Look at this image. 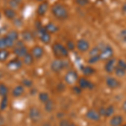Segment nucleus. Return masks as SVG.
Returning a JSON list of instances; mask_svg holds the SVG:
<instances>
[{
  "label": "nucleus",
  "instance_id": "30",
  "mask_svg": "<svg viewBox=\"0 0 126 126\" xmlns=\"http://www.w3.org/2000/svg\"><path fill=\"white\" fill-rule=\"evenodd\" d=\"M8 93H9L8 87L3 84V83H0V96H7Z\"/></svg>",
  "mask_w": 126,
  "mask_h": 126
},
{
  "label": "nucleus",
  "instance_id": "38",
  "mask_svg": "<svg viewBox=\"0 0 126 126\" xmlns=\"http://www.w3.org/2000/svg\"><path fill=\"white\" fill-rule=\"evenodd\" d=\"M75 45L74 43H73V41H72V40H68L67 41V43H66V48H67V50H74V49H75Z\"/></svg>",
  "mask_w": 126,
  "mask_h": 126
},
{
  "label": "nucleus",
  "instance_id": "25",
  "mask_svg": "<svg viewBox=\"0 0 126 126\" xmlns=\"http://www.w3.org/2000/svg\"><path fill=\"white\" fill-rule=\"evenodd\" d=\"M9 56V52L8 50L3 49V50H0V62H5Z\"/></svg>",
  "mask_w": 126,
  "mask_h": 126
},
{
  "label": "nucleus",
  "instance_id": "23",
  "mask_svg": "<svg viewBox=\"0 0 126 126\" xmlns=\"http://www.w3.org/2000/svg\"><path fill=\"white\" fill-rule=\"evenodd\" d=\"M34 59V58L33 57V56H32L31 53H28L23 57V63L25 65H27V66H30V65L33 64Z\"/></svg>",
  "mask_w": 126,
  "mask_h": 126
},
{
  "label": "nucleus",
  "instance_id": "36",
  "mask_svg": "<svg viewBox=\"0 0 126 126\" xmlns=\"http://www.w3.org/2000/svg\"><path fill=\"white\" fill-rule=\"evenodd\" d=\"M117 66L126 72V62H125L124 60H119V61H118Z\"/></svg>",
  "mask_w": 126,
  "mask_h": 126
},
{
  "label": "nucleus",
  "instance_id": "1",
  "mask_svg": "<svg viewBox=\"0 0 126 126\" xmlns=\"http://www.w3.org/2000/svg\"><path fill=\"white\" fill-rule=\"evenodd\" d=\"M51 14L57 19L60 20H65L69 17V12L67 8L64 4L61 3H56L51 7Z\"/></svg>",
  "mask_w": 126,
  "mask_h": 126
},
{
  "label": "nucleus",
  "instance_id": "45",
  "mask_svg": "<svg viewBox=\"0 0 126 126\" xmlns=\"http://www.w3.org/2000/svg\"><path fill=\"white\" fill-rule=\"evenodd\" d=\"M122 9H123L124 12H125V13H126V2L124 3L123 6H122Z\"/></svg>",
  "mask_w": 126,
  "mask_h": 126
},
{
  "label": "nucleus",
  "instance_id": "48",
  "mask_svg": "<svg viewBox=\"0 0 126 126\" xmlns=\"http://www.w3.org/2000/svg\"><path fill=\"white\" fill-rule=\"evenodd\" d=\"M36 1H38V2H41V1H44V0H36Z\"/></svg>",
  "mask_w": 126,
  "mask_h": 126
},
{
  "label": "nucleus",
  "instance_id": "2",
  "mask_svg": "<svg viewBox=\"0 0 126 126\" xmlns=\"http://www.w3.org/2000/svg\"><path fill=\"white\" fill-rule=\"evenodd\" d=\"M52 52L54 56L57 59H64L68 57L69 50H67L66 46H63L62 43L56 42L52 45Z\"/></svg>",
  "mask_w": 126,
  "mask_h": 126
},
{
  "label": "nucleus",
  "instance_id": "41",
  "mask_svg": "<svg viewBox=\"0 0 126 126\" xmlns=\"http://www.w3.org/2000/svg\"><path fill=\"white\" fill-rule=\"evenodd\" d=\"M22 83H23V86H25L27 87H30L33 85V82H32L31 80H30V79H24L23 82H22Z\"/></svg>",
  "mask_w": 126,
  "mask_h": 126
},
{
  "label": "nucleus",
  "instance_id": "13",
  "mask_svg": "<svg viewBox=\"0 0 126 126\" xmlns=\"http://www.w3.org/2000/svg\"><path fill=\"white\" fill-rule=\"evenodd\" d=\"M31 54L34 59H40L44 55V49L40 46H35L32 48Z\"/></svg>",
  "mask_w": 126,
  "mask_h": 126
},
{
  "label": "nucleus",
  "instance_id": "6",
  "mask_svg": "<svg viewBox=\"0 0 126 126\" xmlns=\"http://www.w3.org/2000/svg\"><path fill=\"white\" fill-rule=\"evenodd\" d=\"M38 33H39V36L40 39L43 42L44 44H49L51 40V36H50V34L49 32L46 31V28L42 26L41 28L38 29Z\"/></svg>",
  "mask_w": 126,
  "mask_h": 126
},
{
  "label": "nucleus",
  "instance_id": "9",
  "mask_svg": "<svg viewBox=\"0 0 126 126\" xmlns=\"http://www.w3.org/2000/svg\"><path fill=\"white\" fill-rule=\"evenodd\" d=\"M13 52L18 58H19V57L23 58L26 54L29 53L27 47H26L24 45V46H15L13 50Z\"/></svg>",
  "mask_w": 126,
  "mask_h": 126
},
{
  "label": "nucleus",
  "instance_id": "18",
  "mask_svg": "<svg viewBox=\"0 0 126 126\" xmlns=\"http://www.w3.org/2000/svg\"><path fill=\"white\" fill-rule=\"evenodd\" d=\"M3 14H4V16L7 18L8 19H15L17 16V12L15 11V9H11V8H7L3 10Z\"/></svg>",
  "mask_w": 126,
  "mask_h": 126
},
{
  "label": "nucleus",
  "instance_id": "20",
  "mask_svg": "<svg viewBox=\"0 0 126 126\" xmlns=\"http://www.w3.org/2000/svg\"><path fill=\"white\" fill-rule=\"evenodd\" d=\"M21 36H22V39H23V40H24V41H31V40H34L33 33L28 30H24V31H22Z\"/></svg>",
  "mask_w": 126,
  "mask_h": 126
},
{
  "label": "nucleus",
  "instance_id": "28",
  "mask_svg": "<svg viewBox=\"0 0 126 126\" xmlns=\"http://www.w3.org/2000/svg\"><path fill=\"white\" fill-rule=\"evenodd\" d=\"M4 40H5L6 47H7V48L15 47V40H12L11 38H9V36H7V35L4 36Z\"/></svg>",
  "mask_w": 126,
  "mask_h": 126
},
{
  "label": "nucleus",
  "instance_id": "19",
  "mask_svg": "<svg viewBox=\"0 0 126 126\" xmlns=\"http://www.w3.org/2000/svg\"><path fill=\"white\" fill-rule=\"evenodd\" d=\"M24 92V87L23 85H17L16 87H14L13 91H12V95L15 97H20Z\"/></svg>",
  "mask_w": 126,
  "mask_h": 126
},
{
  "label": "nucleus",
  "instance_id": "16",
  "mask_svg": "<svg viewBox=\"0 0 126 126\" xmlns=\"http://www.w3.org/2000/svg\"><path fill=\"white\" fill-rule=\"evenodd\" d=\"M78 86L82 89H86V88L91 89L92 87H93V83L91 82H89V81L85 78H81L78 79Z\"/></svg>",
  "mask_w": 126,
  "mask_h": 126
},
{
  "label": "nucleus",
  "instance_id": "21",
  "mask_svg": "<svg viewBox=\"0 0 126 126\" xmlns=\"http://www.w3.org/2000/svg\"><path fill=\"white\" fill-rule=\"evenodd\" d=\"M123 123V118L121 115H116L113 116L110 120L111 126H120Z\"/></svg>",
  "mask_w": 126,
  "mask_h": 126
},
{
  "label": "nucleus",
  "instance_id": "33",
  "mask_svg": "<svg viewBox=\"0 0 126 126\" xmlns=\"http://www.w3.org/2000/svg\"><path fill=\"white\" fill-rule=\"evenodd\" d=\"M39 99L40 100V102L42 103H46L49 100V95L46 93H40L39 94Z\"/></svg>",
  "mask_w": 126,
  "mask_h": 126
},
{
  "label": "nucleus",
  "instance_id": "26",
  "mask_svg": "<svg viewBox=\"0 0 126 126\" xmlns=\"http://www.w3.org/2000/svg\"><path fill=\"white\" fill-rule=\"evenodd\" d=\"M54 109V102L52 100H49L46 103H45V110L48 113H50L52 112Z\"/></svg>",
  "mask_w": 126,
  "mask_h": 126
},
{
  "label": "nucleus",
  "instance_id": "49",
  "mask_svg": "<svg viewBox=\"0 0 126 126\" xmlns=\"http://www.w3.org/2000/svg\"><path fill=\"white\" fill-rule=\"evenodd\" d=\"M0 19H1V13H0Z\"/></svg>",
  "mask_w": 126,
  "mask_h": 126
},
{
  "label": "nucleus",
  "instance_id": "22",
  "mask_svg": "<svg viewBox=\"0 0 126 126\" xmlns=\"http://www.w3.org/2000/svg\"><path fill=\"white\" fill-rule=\"evenodd\" d=\"M45 28H46V31L49 32L50 34H54L59 30V27L54 23H48L45 26Z\"/></svg>",
  "mask_w": 126,
  "mask_h": 126
},
{
  "label": "nucleus",
  "instance_id": "3",
  "mask_svg": "<svg viewBox=\"0 0 126 126\" xmlns=\"http://www.w3.org/2000/svg\"><path fill=\"white\" fill-rule=\"evenodd\" d=\"M100 48V60L101 61H108L111 59L113 56V49L109 45L101 43L98 45Z\"/></svg>",
  "mask_w": 126,
  "mask_h": 126
},
{
  "label": "nucleus",
  "instance_id": "35",
  "mask_svg": "<svg viewBox=\"0 0 126 126\" xmlns=\"http://www.w3.org/2000/svg\"><path fill=\"white\" fill-rule=\"evenodd\" d=\"M114 72H115V74H116V76L119 77V78H122V77H124L125 75V73H126L125 71L122 70V69H120L119 67H118V66H116V68H115Z\"/></svg>",
  "mask_w": 126,
  "mask_h": 126
},
{
  "label": "nucleus",
  "instance_id": "29",
  "mask_svg": "<svg viewBox=\"0 0 126 126\" xmlns=\"http://www.w3.org/2000/svg\"><path fill=\"white\" fill-rule=\"evenodd\" d=\"M21 2H22V0H9V5L11 9H17V8L19 7Z\"/></svg>",
  "mask_w": 126,
  "mask_h": 126
},
{
  "label": "nucleus",
  "instance_id": "46",
  "mask_svg": "<svg viewBox=\"0 0 126 126\" xmlns=\"http://www.w3.org/2000/svg\"><path fill=\"white\" fill-rule=\"evenodd\" d=\"M123 110L126 113V100H125V102H124V103H123Z\"/></svg>",
  "mask_w": 126,
  "mask_h": 126
},
{
  "label": "nucleus",
  "instance_id": "11",
  "mask_svg": "<svg viewBox=\"0 0 126 126\" xmlns=\"http://www.w3.org/2000/svg\"><path fill=\"white\" fill-rule=\"evenodd\" d=\"M77 48L79 51L81 52H86L90 48V44L85 39H80L77 42Z\"/></svg>",
  "mask_w": 126,
  "mask_h": 126
},
{
  "label": "nucleus",
  "instance_id": "15",
  "mask_svg": "<svg viewBox=\"0 0 126 126\" xmlns=\"http://www.w3.org/2000/svg\"><path fill=\"white\" fill-rule=\"evenodd\" d=\"M119 84H120V82H119L115 78H113V77H108L106 78V85L109 87V88L115 89L119 87Z\"/></svg>",
  "mask_w": 126,
  "mask_h": 126
},
{
  "label": "nucleus",
  "instance_id": "12",
  "mask_svg": "<svg viewBox=\"0 0 126 126\" xmlns=\"http://www.w3.org/2000/svg\"><path fill=\"white\" fill-rule=\"evenodd\" d=\"M100 113L98 111L95 110V109H89L86 113L87 119H90L92 121H98L100 119Z\"/></svg>",
  "mask_w": 126,
  "mask_h": 126
},
{
  "label": "nucleus",
  "instance_id": "34",
  "mask_svg": "<svg viewBox=\"0 0 126 126\" xmlns=\"http://www.w3.org/2000/svg\"><path fill=\"white\" fill-rule=\"evenodd\" d=\"M59 125L60 126H76L74 123H72L67 119H62V120L60 121L59 123Z\"/></svg>",
  "mask_w": 126,
  "mask_h": 126
},
{
  "label": "nucleus",
  "instance_id": "47",
  "mask_svg": "<svg viewBox=\"0 0 126 126\" xmlns=\"http://www.w3.org/2000/svg\"><path fill=\"white\" fill-rule=\"evenodd\" d=\"M43 126H50V124H49V123H45L43 125Z\"/></svg>",
  "mask_w": 126,
  "mask_h": 126
},
{
  "label": "nucleus",
  "instance_id": "40",
  "mask_svg": "<svg viewBox=\"0 0 126 126\" xmlns=\"http://www.w3.org/2000/svg\"><path fill=\"white\" fill-rule=\"evenodd\" d=\"M99 60H100V56H93V57H89L88 63H90V64H94V63L98 62Z\"/></svg>",
  "mask_w": 126,
  "mask_h": 126
},
{
  "label": "nucleus",
  "instance_id": "37",
  "mask_svg": "<svg viewBox=\"0 0 126 126\" xmlns=\"http://www.w3.org/2000/svg\"><path fill=\"white\" fill-rule=\"evenodd\" d=\"M119 38L121 39L122 41L126 43V29L122 30L120 31V33H119Z\"/></svg>",
  "mask_w": 126,
  "mask_h": 126
},
{
  "label": "nucleus",
  "instance_id": "44",
  "mask_svg": "<svg viewBox=\"0 0 126 126\" xmlns=\"http://www.w3.org/2000/svg\"><path fill=\"white\" fill-rule=\"evenodd\" d=\"M4 125V119L2 115H0V126H3Z\"/></svg>",
  "mask_w": 126,
  "mask_h": 126
},
{
  "label": "nucleus",
  "instance_id": "27",
  "mask_svg": "<svg viewBox=\"0 0 126 126\" xmlns=\"http://www.w3.org/2000/svg\"><path fill=\"white\" fill-rule=\"evenodd\" d=\"M82 73L84 76H90V75H92L94 73V69L93 67H91V66H84V67L82 68Z\"/></svg>",
  "mask_w": 126,
  "mask_h": 126
},
{
  "label": "nucleus",
  "instance_id": "24",
  "mask_svg": "<svg viewBox=\"0 0 126 126\" xmlns=\"http://www.w3.org/2000/svg\"><path fill=\"white\" fill-rule=\"evenodd\" d=\"M93 56H100V48L98 46H94L89 50V57Z\"/></svg>",
  "mask_w": 126,
  "mask_h": 126
},
{
  "label": "nucleus",
  "instance_id": "14",
  "mask_svg": "<svg viewBox=\"0 0 126 126\" xmlns=\"http://www.w3.org/2000/svg\"><path fill=\"white\" fill-rule=\"evenodd\" d=\"M98 113H100V115H103V116L105 117H109L114 113V108L112 105H109L107 108H100L98 110Z\"/></svg>",
  "mask_w": 126,
  "mask_h": 126
},
{
  "label": "nucleus",
  "instance_id": "31",
  "mask_svg": "<svg viewBox=\"0 0 126 126\" xmlns=\"http://www.w3.org/2000/svg\"><path fill=\"white\" fill-rule=\"evenodd\" d=\"M6 35L9 36V38H11V39L14 40L15 41L18 40V39H19V33H18L16 30H10Z\"/></svg>",
  "mask_w": 126,
  "mask_h": 126
},
{
  "label": "nucleus",
  "instance_id": "50",
  "mask_svg": "<svg viewBox=\"0 0 126 126\" xmlns=\"http://www.w3.org/2000/svg\"><path fill=\"white\" fill-rule=\"evenodd\" d=\"M123 126H126V125H123Z\"/></svg>",
  "mask_w": 126,
  "mask_h": 126
},
{
  "label": "nucleus",
  "instance_id": "43",
  "mask_svg": "<svg viewBox=\"0 0 126 126\" xmlns=\"http://www.w3.org/2000/svg\"><path fill=\"white\" fill-rule=\"evenodd\" d=\"M73 92L78 94V93H80L81 92H82V88H81L79 86L78 87H73Z\"/></svg>",
  "mask_w": 126,
  "mask_h": 126
},
{
  "label": "nucleus",
  "instance_id": "17",
  "mask_svg": "<svg viewBox=\"0 0 126 126\" xmlns=\"http://www.w3.org/2000/svg\"><path fill=\"white\" fill-rule=\"evenodd\" d=\"M49 8V4L47 2H42L38 6L36 13L39 16H44L46 15V13L47 12V9Z\"/></svg>",
  "mask_w": 126,
  "mask_h": 126
},
{
  "label": "nucleus",
  "instance_id": "39",
  "mask_svg": "<svg viewBox=\"0 0 126 126\" xmlns=\"http://www.w3.org/2000/svg\"><path fill=\"white\" fill-rule=\"evenodd\" d=\"M74 2L79 6H85L88 3L89 0H74Z\"/></svg>",
  "mask_w": 126,
  "mask_h": 126
},
{
  "label": "nucleus",
  "instance_id": "7",
  "mask_svg": "<svg viewBox=\"0 0 126 126\" xmlns=\"http://www.w3.org/2000/svg\"><path fill=\"white\" fill-rule=\"evenodd\" d=\"M29 117L30 120L34 122V123L39 122L41 119V113H40V109H38L35 107L31 108L29 111Z\"/></svg>",
  "mask_w": 126,
  "mask_h": 126
},
{
  "label": "nucleus",
  "instance_id": "10",
  "mask_svg": "<svg viewBox=\"0 0 126 126\" xmlns=\"http://www.w3.org/2000/svg\"><path fill=\"white\" fill-rule=\"evenodd\" d=\"M116 66H117L116 59L112 57L111 59L108 60L106 62V63H105L104 69L108 73H113V72H114Z\"/></svg>",
  "mask_w": 126,
  "mask_h": 126
},
{
  "label": "nucleus",
  "instance_id": "32",
  "mask_svg": "<svg viewBox=\"0 0 126 126\" xmlns=\"http://www.w3.org/2000/svg\"><path fill=\"white\" fill-rule=\"evenodd\" d=\"M8 106V97L3 96L1 100V103H0V110H4V109Z\"/></svg>",
  "mask_w": 126,
  "mask_h": 126
},
{
  "label": "nucleus",
  "instance_id": "42",
  "mask_svg": "<svg viewBox=\"0 0 126 126\" xmlns=\"http://www.w3.org/2000/svg\"><path fill=\"white\" fill-rule=\"evenodd\" d=\"M6 44H5V40L4 37H1L0 38V50H3L6 49Z\"/></svg>",
  "mask_w": 126,
  "mask_h": 126
},
{
  "label": "nucleus",
  "instance_id": "5",
  "mask_svg": "<svg viewBox=\"0 0 126 126\" xmlns=\"http://www.w3.org/2000/svg\"><path fill=\"white\" fill-rule=\"evenodd\" d=\"M65 82L68 84H74L76 82L78 81V72L74 70H70L66 72V74L65 75Z\"/></svg>",
  "mask_w": 126,
  "mask_h": 126
},
{
  "label": "nucleus",
  "instance_id": "8",
  "mask_svg": "<svg viewBox=\"0 0 126 126\" xmlns=\"http://www.w3.org/2000/svg\"><path fill=\"white\" fill-rule=\"evenodd\" d=\"M22 64H23L22 61H20L19 58H15L9 62V63L7 64V67L9 70L15 72V71H18L22 67Z\"/></svg>",
  "mask_w": 126,
  "mask_h": 126
},
{
  "label": "nucleus",
  "instance_id": "4",
  "mask_svg": "<svg viewBox=\"0 0 126 126\" xmlns=\"http://www.w3.org/2000/svg\"><path fill=\"white\" fill-rule=\"evenodd\" d=\"M66 63L67 62L63 61L62 59L56 58L51 62V64H50V69H51V71L54 72H59L66 66Z\"/></svg>",
  "mask_w": 126,
  "mask_h": 126
}]
</instances>
